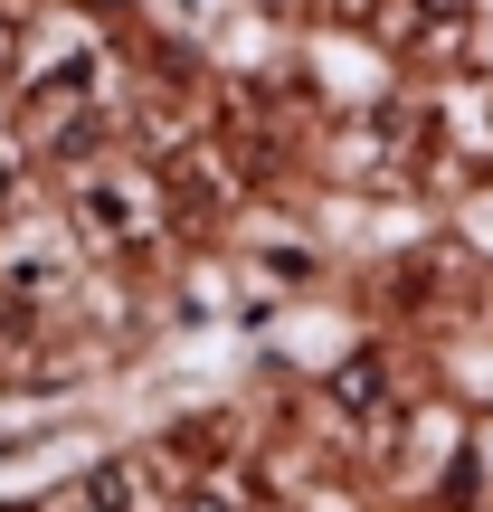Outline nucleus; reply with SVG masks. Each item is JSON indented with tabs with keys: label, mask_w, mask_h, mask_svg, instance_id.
<instances>
[{
	"label": "nucleus",
	"mask_w": 493,
	"mask_h": 512,
	"mask_svg": "<svg viewBox=\"0 0 493 512\" xmlns=\"http://www.w3.org/2000/svg\"><path fill=\"white\" fill-rule=\"evenodd\" d=\"M48 512H143V484H133V465H86Z\"/></svg>",
	"instance_id": "f257e3e1"
},
{
	"label": "nucleus",
	"mask_w": 493,
	"mask_h": 512,
	"mask_svg": "<svg viewBox=\"0 0 493 512\" xmlns=\"http://www.w3.org/2000/svg\"><path fill=\"white\" fill-rule=\"evenodd\" d=\"M370 380H380V370H370V361H351V370H342V408H370Z\"/></svg>",
	"instance_id": "f03ea898"
},
{
	"label": "nucleus",
	"mask_w": 493,
	"mask_h": 512,
	"mask_svg": "<svg viewBox=\"0 0 493 512\" xmlns=\"http://www.w3.org/2000/svg\"><path fill=\"white\" fill-rule=\"evenodd\" d=\"M190 512H238V484H200V494H190Z\"/></svg>",
	"instance_id": "7ed1b4c3"
}]
</instances>
